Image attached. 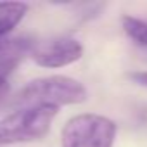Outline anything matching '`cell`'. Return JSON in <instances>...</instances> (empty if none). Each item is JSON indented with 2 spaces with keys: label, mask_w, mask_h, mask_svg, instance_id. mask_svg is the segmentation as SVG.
<instances>
[{
  "label": "cell",
  "mask_w": 147,
  "mask_h": 147,
  "mask_svg": "<svg viewBox=\"0 0 147 147\" xmlns=\"http://www.w3.org/2000/svg\"><path fill=\"white\" fill-rule=\"evenodd\" d=\"M87 88L82 82L64 75L35 78L26 83L16 95V104L23 107L33 106H75L87 100Z\"/></svg>",
  "instance_id": "1"
},
{
  "label": "cell",
  "mask_w": 147,
  "mask_h": 147,
  "mask_svg": "<svg viewBox=\"0 0 147 147\" xmlns=\"http://www.w3.org/2000/svg\"><path fill=\"white\" fill-rule=\"evenodd\" d=\"M57 113L59 107L33 106L7 114L0 119V145L40 140L49 133Z\"/></svg>",
  "instance_id": "2"
},
{
  "label": "cell",
  "mask_w": 147,
  "mask_h": 147,
  "mask_svg": "<svg viewBox=\"0 0 147 147\" xmlns=\"http://www.w3.org/2000/svg\"><path fill=\"white\" fill-rule=\"evenodd\" d=\"M118 126L113 119L95 113L76 114L61 131L62 147H113Z\"/></svg>",
  "instance_id": "3"
},
{
  "label": "cell",
  "mask_w": 147,
  "mask_h": 147,
  "mask_svg": "<svg viewBox=\"0 0 147 147\" xmlns=\"http://www.w3.org/2000/svg\"><path fill=\"white\" fill-rule=\"evenodd\" d=\"M83 55V45L75 38H54L43 43H38L31 50L33 61L49 69L64 67L80 61Z\"/></svg>",
  "instance_id": "4"
},
{
  "label": "cell",
  "mask_w": 147,
  "mask_h": 147,
  "mask_svg": "<svg viewBox=\"0 0 147 147\" xmlns=\"http://www.w3.org/2000/svg\"><path fill=\"white\" fill-rule=\"evenodd\" d=\"M33 50V40L28 36H18L0 42V87H4L16 67Z\"/></svg>",
  "instance_id": "5"
},
{
  "label": "cell",
  "mask_w": 147,
  "mask_h": 147,
  "mask_svg": "<svg viewBox=\"0 0 147 147\" xmlns=\"http://www.w3.org/2000/svg\"><path fill=\"white\" fill-rule=\"evenodd\" d=\"M28 14L24 2H0V38L11 33Z\"/></svg>",
  "instance_id": "6"
},
{
  "label": "cell",
  "mask_w": 147,
  "mask_h": 147,
  "mask_svg": "<svg viewBox=\"0 0 147 147\" xmlns=\"http://www.w3.org/2000/svg\"><path fill=\"white\" fill-rule=\"evenodd\" d=\"M121 24L131 42H135L140 47H147V21L133 16H123Z\"/></svg>",
  "instance_id": "7"
},
{
  "label": "cell",
  "mask_w": 147,
  "mask_h": 147,
  "mask_svg": "<svg viewBox=\"0 0 147 147\" xmlns=\"http://www.w3.org/2000/svg\"><path fill=\"white\" fill-rule=\"evenodd\" d=\"M130 78L140 85V87H147V71H135V73H130Z\"/></svg>",
  "instance_id": "8"
}]
</instances>
